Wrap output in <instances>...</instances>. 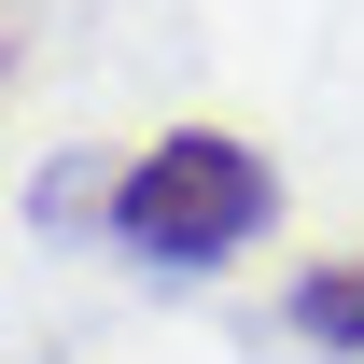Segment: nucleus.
Returning <instances> with one entry per match:
<instances>
[{"mask_svg": "<svg viewBox=\"0 0 364 364\" xmlns=\"http://www.w3.org/2000/svg\"><path fill=\"white\" fill-rule=\"evenodd\" d=\"M280 210V182L252 140L225 127H168V140H140L127 182H112V238L127 252H154V267H225V252H252Z\"/></svg>", "mask_w": 364, "mask_h": 364, "instance_id": "f257e3e1", "label": "nucleus"}, {"mask_svg": "<svg viewBox=\"0 0 364 364\" xmlns=\"http://www.w3.org/2000/svg\"><path fill=\"white\" fill-rule=\"evenodd\" d=\"M294 336L364 364V252H336V267H309V280H294Z\"/></svg>", "mask_w": 364, "mask_h": 364, "instance_id": "f03ea898", "label": "nucleus"}]
</instances>
